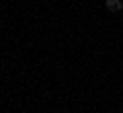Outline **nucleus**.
<instances>
[{
	"label": "nucleus",
	"mask_w": 123,
	"mask_h": 113,
	"mask_svg": "<svg viewBox=\"0 0 123 113\" xmlns=\"http://www.w3.org/2000/svg\"><path fill=\"white\" fill-rule=\"evenodd\" d=\"M105 6H107V10H111V13H119V10L123 8V2L121 0H105Z\"/></svg>",
	"instance_id": "nucleus-1"
}]
</instances>
